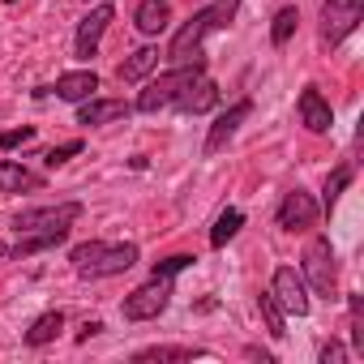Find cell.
Returning <instances> with one entry per match:
<instances>
[{
	"label": "cell",
	"mask_w": 364,
	"mask_h": 364,
	"mask_svg": "<svg viewBox=\"0 0 364 364\" xmlns=\"http://www.w3.org/2000/svg\"><path fill=\"white\" fill-rule=\"evenodd\" d=\"M73 270L82 279H112L124 274L129 266H137V245H103V240H86L69 253Z\"/></svg>",
	"instance_id": "1"
},
{
	"label": "cell",
	"mask_w": 364,
	"mask_h": 364,
	"mask_svg": "<svg viewBox=\"0 0 364 364\" xmlns=\"http://www.w3.org/2000/svg\"><path fill=\"white\" fill-rule=\"evenodd\" d=\"M167 304H171V279H167V274H150V283H141L137 291L124 296L120 317H124V321H150V317H159Z\"/></svg>",
	"instance_id": "2"
},
{
	"label": "cell",
	"mask_w": 364,
	"mask_h": 364,
	"mask_svg": "<svg viewBox=\"0 0 364 364\" xmlns=\"http://www.w3.org/2000/svg\"><path fill=\"white\" fill-rule=\"evenodd\" d=\"M202 73V60H193V65H176L171 73H163V77H154V82H146V90L137 95V112H159V107H171V99L185 90V82H193Z\"/></svg>",
	"instance_id": "3"
},
{
	"label": "cell",
	"mask_w": 364,
	"mask_h": 364,
	"mask_svg": "<svg viewBox=\"0 0 364 364\" xmlns=\"http://www.w3.org/2000/svg\"><path fill=\"white\" fill-rule=\"evenodd\" d=\"M304 279H309V287L317 291V296H334V287H338V266H334V249H330V240L326 236H313L309 240V249H304Z\"/></svg>",
	"instance_id": "4"
},
{
	"label": "cell",
	"mask_w": 364,
	"mask_h": 364,
	"mask_svg": "<svg viewBox=\"0 0 364 364\" xmlns=\"http://www.w3.org/2000/svg\"><path fill=\"white\" fill-rule=\"evenodd\" d=\"M77 215H82V202H60V206L22 210V215L14 219V232H18V236H31V232H69Z\"/></svg>",
	"instance_id": "5"
},
{
	"label": "cell",
	"mask_w": 364,
	"mask_h": 364,
	"mask_svg": "<svg viewBox=\"0 0 364 364\" xmlns=\"http://www.w3.org/2000/svg\"><path fill=\"white\" fill-rule=\"evenodd\" d=\"M364 18V0H326L321 5V43L338 48Z\"/></svg>",
	"instance_id": "6"
},
{
	"label": "cell",
	"mask_w": 364,
	"mask_h": 364,
	"mask_svg": "<svg viewBox=\"0 0 364 364\" xmlns=\"http://www.w3.org/2000/svg\"><path fill=\"white\" fill-rule=\"evenodd\" d=\"M210 31H215V26H210V9L193 14L185 26L176 31L171 48H167V60H171V65H193V60H202V39H206Z\"/></svg>",
	"instance_id": "7"
},
{
	"label": "cell",
	"mask_w": 364,
	"mask_h": 364,
	"mask_svg": "<svg viewBox=\"0 0 364 364\" xmlns=\"http://www.w3.org/2000/svg\"><path fill=\"white\" fill-rule=\"evenodd\" d=\"M270 296H274V300H279V309H283V313H291V317H304V313L313 309L309 287H304V274H296L291 266H279V270H274Z\"/></svg>",
	"instance_id": "8"
},
{
	"label": "cell",
	"mask_w": 364,
	"mask_h": 364,
	"mask_svg": "<svg viewBox=\"0 0 364 364\" xmlns=\"http://www.w3.org/2000/svg\"><path fill=\"white\" fill-rule=\"evenodd\" d=\"M317 202L304 193V189H291L283 202H279V228L283 232H309L313 223H317Z\"/></svg>",
	"instance_id": "9"
},
{
	"label": "cell",
	"mask_w": 364,
	"mask_h": 364,
	"mask_svg": "<svg viewBox=\"0 0 364 364\" xmlns=\"http://www.w3.org/2000/svg\"><path fill=\"white\" fill-rule=\"evenodd\" d=\"M116 18V9L112 5H99V9H90L82 22H77V39H73V52L82 56V60H90L95 52H99V39H103V31H107V22Z\"/></svg>",
	"instance_id": "10"
},
{
	"label": "cell",
	"mask_w": 364,
	"mask_h": 364,
	"mask_svg": "<svg viewBox=\"0 0 364 364\" xmlns=\"http://www.w3.org/2000/svg\"><path fill=\"white\" fill-rule=\"evenodd\" d=\"M249 116H253V103H249V99L232 103V107H228V112L210 124V133H206V154H219V150H223V146L240 133V124H245Z\"/></svg>",
	"instance_id": "11"
},
{
	"label": "cell",
	"mask_w": 364,
	"mask_h": 364,
	"mask_svg": "<svg viewBox=\"0 0 364 364\" xmlns=\"http://www.w3.org/2000/svg\"><path fill=\"white\" fill-rule=\"evenodd\" d=\"M215 103H219V86H215L206 73H198L193 82H185V90H180V95L171 99V107H180V112H193V116L210 112Z\"/></svg>",
	"instance_id": "12"
},
{
	"label": "cell",
	"mask_w": 364,
	"mask_h": 364,
	"mask_svg": "<svg viewBox=\"0 0 364 364\" xmlns=\"http://www.w3.org/2000/svg\"><path fill=\"white\" fill-rule=\"evenodd\" d=\"M296 107H300V124H304L309 133H330V124H334V112H330V103L321 99V90H317V86H304Z\"/></svg>",
	"instance_id": "13"
},
{
	"label": "cell",
	"mask_w": 364,
	"mask_h": 364,
	"mask_svg": "<svg viewBox=\"0 0 364 364\" xmlns=\"http://www.w3.org/2000/svg\"><path fill=\"white\" fill-rule=\"evenodd\" d=\"M133 107L124 103V99H95L90 95V103H82V112H77V124H86V129H99V124H112V120H120V116H129Z\"/></svg>",
	"instance_id": "14"
},
{
	"label": "cell",
	"mask_w": 364,
	"mask_h": 364,
	"mask_svg": "<svg viewBox=\"0 0 364 364\" xmlns=\"http://www.w3.org/2000/svg\"><path fill=\"white\" fill-rule=\"evenodd\" d=\"M133 26H137L146 39L163 35V31L171 26V5H167V0H141L137 14H133Z\"/></svg>",
	"instance_id": "15"
},
{
	"label": "cell",
	"mask_w": 364,
	"mask_h": 364,
	"mask_svg": "<svg viewBox=\"0 0 364 364\" xmlns=\"http://www.w3.org/2000/svg\"><path fill=\"white\" fill-rule=\"evenodd\" d=\"M95 90H99V77L90 69H77V73L56 77V99H65V103H86Z\"/></svg>",
	"instance_id": "16"
},
{
	"label": "cell",
	"mask_w": 364,
	"mask_h": 364,
	"mask_svg": "<svg viewBox=\"0 0 364 364\" xmlns=\"http://www.w3.org/2000/svg\"><path fill=\"white\" fill-rule=\"evenodd\" d=\"M31 189H39V176L26 171L22 163L0 159V193H31Z\"/></svg>",
	"instance_id": "17"
},
{
	"label": "cell",
	"mask_w": 364,
	"mask_h": 364,
	"mask_svg": "<svg viewBox=\"0 0 364 364\" xmlns=\"http://www.w3.org/2000/svg\"><path fill=\"white\" fill-rule=\"evenodd\" d=\"M60 330H65V313H60V309H52V313H43V317H35V321H31L26 343H31V347H48Z\"/></svg>",
	"instance_id": "18"
},
{
	"label": "cell",
	"mask_w": 364,
	"mask_h": 364,
	"mask_svg": "<svg viewBox=\"0 0 364 364\" xmlns=\"http://www.w3.org/2000/svg\"><path fill=\"white\" fill-rule=\"evenodd\" d=\"M154 65H159V52H154V48H137V52L116 69V77H120V82H141Z\"/></svg>",
	"instance_id": "19"
},
{
	"label": "cell",
	"mask_w": 364,
	"mask_h": 364,
	"mask_svg": "<svg viewBox=\"0 0 364 364\" xmlns=\"http://www.w3.org/2000/svg\"><path fill=\"white\" fill-rule=\"evenodd\" d=\"M202 355H210V351H202V347H141V351H133L137 364L141 360H202Z\"/></svg>",
	"instance_id": "20"
},
{
	"label": "cell",
	"mask_w": 364,
	"mask_h": 364,
	"mask_svg": "<svg viewBox=\"0 0 364 364\" xmlns=\"http://www.w3.org/2000/svg\"><path fill=\"white\" fill-rule=\"evenodd\" d=\"M296 26H300V9H296V5L279 9V14H274V26H270V43H274V48H283V43L296 35Z\"/></svg>",
	"instance_id": "21"
},
{
	"label": "cell",
	"mask_w": 364,
	"mask_h": 364,
	"mask_svg": "<svg viewBox=\"0 0 364 364\" xmlns=\"http://www.w3.org/2000/svg\"><path fill=\"white\" fill-rule=\"evenodd\" d=\"M240 228H245V215H240V210H223V215L215 219V228H210V245H215V249H223Z\"/></svg>",
	"instance_id": "22"
},
{
	"label": "cell",
	"mask_w": 364,
	"mask_h": 364,
	"mask_svg": "<svg viewBox=\"0 0 364 364\" xmlns=\"http://www.w3.org/2000/svg\"><path fill=\"white\" fill-rule=\"evenodd\" d=\"M257 309H262V317H266L270 338H283L287 330H283V309H279V300H274L270 291H262V296H257Z\"/></svg>",
	"instance_id": "23"
},
{
	"label": "cell",
	"mask_w": 364,
	"mask_h": 364,
	"mask_svg": "<svg viewBox=\"0 0 364 364\" xmlns=\"http://www.w3.org/2000/svg\"><path fill=\"white\" fill-rule=\"evenodd\" d=\"M351 185V167H338L330 180H326V210H334V202L343 198V189Z\"/></svg>",
	"instance_id": "24"
},
{
	"label": "cell",
	"mask_w": 364,
	"mask_h": 364,
	"mask_svg": "<svg viewBox=\"0 0 364 364\" xmlns=\"http://www.w3.org/2000/svg\"><path fill=\"white\" fill-rule=\"evenodd\" d=\"M236 9H240V0H215V5H210V26L215 31H228L232 18H236Z\"/></svg>",
	"instance_id": "25"
},
{
	"label": "cell",
	"mask_w": 364,
	"mask_h": 364,
	"mask_svg": "<svg viewBox=\"0 0 364 364\" xmlns=\"http://www.w3.org/2000/svg\"><path fill=\"white\" fill-rule=\"evenodd\" d=\"M73 154H82V141H65V146H52V150L43 154V163H48V167L56 171V167H65V163H69Z\"/></svg>",
	"instance_id": "26"
},
{
	"label": "cell",
	"mask_w": 364,
	"mask_h": 364,
	"mask_svg": "<svg viewBox=\"0 0 364 364\" xmlns=\"http://www.w3.org/2000/svg\"><path fill=\"white\" fill-rule=\"evenodd\" d=\"M198 257H189V253H171V257H163V262H154V274H180V270H189Z\"/></svg>",
	"instance_id": "27"
},
{
	"label": "cell",
	"mask_w": 364,
	"mask_h": 364,
	"mask_svg": "<svg viewBox=\"0 0 364 364\" xmlns=\"http://www.w3.org/2000/svg\"><path fill=\"white\" fill-rule=\"evenodd\" d=\"M35 137V124H22V129H9V133H0V150H18Z\"/></svg>",
	"instance_id": "28"
},
{
	"label": "cell",
	"mask_w": 364,
	"mask_h": 364,
	"mask_svg": "<svg viewBox=\"0 0 364 364\" xmlns=\"http://www.w3.org/2000/svg\"><path fill=\"white\" fill-rule=\"evenodd\" d=\"M317 360H321V364H343V360H347V347H343V343H326Z\"/></svg>",
	"instance_id": "29"
},
{
	"label": "cell",
	"mask_w": 364,
	"mask_h": 364,
	"mask_svg": "<svg viewBox=\"0 0 364 364\" xmlns=\"http://www.w3.org/2000/svg\"><path fill=\"white\" fill-rule=\"evenodd\" d=\"M99 330H103V326H99V321H86V326H82V334H77V338H90V334H99Z\"/></svg>",
	"instance_id": "30"
},
{
	"label": "cell",
	"mask_w": 364,
	"mask_h": 364,
	"mask_svg": "<svg viewBox=\"0 0 364 364\" xmlns=\"http://www.w3.org/2000/svg\"><path fill=\"white\" fill-rule=\"evenodd\" d=\"M0 257H9V249H5V245H0Z\"/></svg>",
	"instance_id": "31"
},
{
	"label": "cell",
	"mask_w": 364,
	"mask_h": 364,
	"mask_svg": "<svg viewBox=\"0 0 364 364\" xmlns=\"http://www.w3.org/2000/svg\"><path fill=\"white\" fill-rule=\"evenodd\" d=\"M5 5H14V0H5Z\"/></svg>",
	"instance_id": "32"
}]
</instances>
